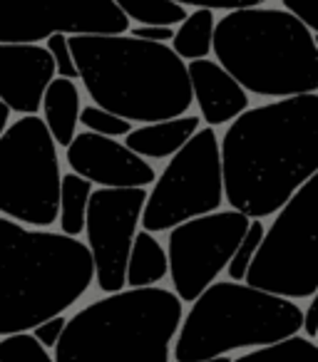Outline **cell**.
Wrapping results in <instances>:
<instances>
[{
    "label": "cell",
    "instance_id": "cell-32",
    "mask_svg": "<svg viewBox=\"0 0 318 362\" xmlns=\"http://www.w3.org/2000/svg\"><path fill=\"white\" fill-rule=\"evenodd\" d=\"M8 119H11V110H8V107L0 102V134L8 129Z\"/></svg>",
    "mask_w": 318,
    "mask_h": 362
},
{
    "label": "cell",
    "instance_id": "cell-20",
    "mask_svg": "<svg viewBox=\"0 0 318 362\" xmlns=\"http://www.w3.org/2000/svg\"><path fill=\"white\" fill-rule=\"evenodd\" d=\"M92 184L85 181L77 174H62L60 181V214H57V221H60V233L62 236L77 238L85 231V218H87V206H90L92 197Z\"/></svg>",
    "mask_w": 318,
    "mask_h": 362
},
{
    "label": "cell",
    "instance_id": "cell-33",
    "mask_svg": "<svg viewBox=\"0 0 318 362\" xmlns=\"http://www.w3.org/2000/svg\"><path fill=\"white\" fill-rule=\"evenodd\" d=\"M202 362H232V360H229V357L224 355V357H212V360H202Z\"/></svg>",
    "mask_w": 318,
    "mask_h": 362
},
{
    "label": "cell",
    "instance_id": "cell-12",
    "mask_svg": "<svg viewBox=\"0 0 318 362\" xmlns=\"http://www.w3.org/2000/svg\"><path fill=\"white\" fill-rule=\"evenodd\" d=\"M147 204L144 189H95L85 218L95 281L107 296L125 291V273Z\"/></svg>",
    "mask_w": 318,
    "mask_h": 362
},
{
    "label": "cell",
    "instance_id": "cell-2",
    "mask_svg": "<svg viewBox=\"0 0 318 362\" xmlns=\"http://www.w3.org/2000/svg\"><path fill=\"white\" fill-rule=\"evenodd\" d=\"M72 60L92 105L132 124L184 117L194 105L187 62L132 35H72Z\"/></svg>",
    "mask_w": 318,
    "mask_h": 362
},
{
    "label": "cell",
    "instance_id": "cell-23",
    "mask_svg": "<svg viewBox=\"0 0 318 362\" xmlns=\"http://www.w3.org/2000/svg\"><path fill=\"white\" fill-rule=\"evenodd\" d=\"M263 233H266V226H263L259 218H251L242 243H239V248L234 251L232 261H229V266H227V276L232 283L246 281V273H249V268H251L254 258H256L259 246H261V241H263Z\"/></svg>",
    "mask_w": 318,
    "mask_h": 362
},
{
    "label": "cell",
    "instance_id": "cell-30",
    "mask_svg": "<svg viewBox=\"0 0 318 362\" xmlns=\"http://www.w3.org/2000/svg\"><path fill=\"white\" fill-rule=\"evenodd\" d=\"M132 37H137V40H144V42H159V45H167V42H172L174 37V28H132L130 30Z\"/></svg>",
    "mask_w": 318,
    "mask_h": 362
},
{
    "label": "cell",
    "instance_id": "cell-28",
    "mask_svg": "<svg viewBox=\"0 0 318 362\" xmlns=\"http://www.w3.org/2000/svg\"><path fill=\"white\" fill-rule=\"evenodd\" d=\"M65 327H67V317L55 315V317H50V320L40 322L38 327H33V337H35L45 350H55L62 332H65Z\"/></svg>",
    "mask_w": 318,
    "mask_h": 362
},
{
    "label": "cell",
    "instance_id": "cell-10",
    "mask_svg": "<svg viewBox=\"0 0 318 362\" xmlns=\"http://www.w3.org/2000/svg\"><path fill=\"white\" fill-rule=\"evenodd\" d=\"M249 223L251 218L229 209L192 218L169 231V278L179 300L194 303L217 283L219 273L227 271L234 251L242 243Z\"/></svg>",
    "mask_w": 318,
    "mask_h": 362
},
{
    "label": "cell",
    "instance_id": "cell-22",
    "mask_svg": "<svg viewBox=\"0 0 318 362\" xmlns=\"http://www.w3.org/2000/svg\"><path fill=\"white\" fill-rule=\"evenodd\" d=\"M232 362H318V342L303 335H293L276 345L244 352Z\"/></svg>",
    "mask_w": 318,
    "mask_h": 362
},
{
    "label": "cell",
    "instance_id": "cell-11",
    "mask_svg": "<svg viewBox=\"0 0 318 362\" xmlns=\"http://www.w3.org/2000/svg\"><path fill=\"white\" fill-rule=\"evenodd\" d=\"M115 0H0V45H40L52 35H125Z\"/></svg>",
    "mask_w": 318,
    "mask_h": 362
},
{
    "label": "cell",
    "instance_id": "cell-17",
    "mask_svg": "<svg viewBox=\"0 0 318 362\" xmlns=\"http://www.w3.org/2000/svg\"><path fill=\"white\" fill-rule=\"evenodd\" d=\"M42 122L57 146H70L80 124V87L75 80L55 77L42 97Z\"/></svg>",
    "mask_w": 318,
    "mask_h": 362
},
{
    "label": "cell",
    "instance_id": "cell-3",
    "mask_svg": "<svg viewBox=\"0 0 318 362\" xmlns=\"http://www.w3.org/2000/svg\"><path fill=\"white\" fill-rule=\"evenodd\" d=\"M92 281L87 243L0 216V337L62 315Z\"/></svg>",
    "mask_w": 318,
    "mask_h": 362
},
{
    "label": "cell",
    "instance_id": "cell-7",
    "mask_svg": "<svg viewBox=\"0 0 318 362\" xmlns=\"http://www.w3.org/2000/svg\"><path fill=\"white\" fill-rule=\"evenodd\" d=\"M60 156L38 115L21 117L0 134V216L47 228L60 214Z\"/></svg>",
    "mask_w": 318,
    "mask_h": 362
},
{
    "label": "cell",
    "instance_id": "cell-9",
    "mask_svg": "<svg viewBox=\"0 0 318 362\" xmlns=\"http://www.w3.org/2000/svg\"><path fill=\"white\" fill-rule=\"evenodd\" d=\"M224 204V174L219 136L202 127L169 159L159 179L147 192L142 228L147 233L172 231L179 223L219 211Z\"/></svg>",
    "mask_w": 318,
    "mask_h": 362
},
{
    "label": "cell",
    "instance_id": "cell-35",
    "mask_svg": "<svg viewBox=\"0 0 318 362\" xmlns=\"http://www.w3.org/2000/svg\"><path fill=\"white\" fill-rule=\"evenodd\" d=\"M316 337H318V335H316Z\"/></svg>",
    "mask_w": 318,
    "mask_h": 362
},
{
    "label": "cell",
    "instance_id": "cell-19",
    "mask_svg": "<svg viewBox=\"0 0 318 362\" xmlns=\"http://www.w3.org/2000/svg\"><path fill=\"white\" fill-rule=\"evenodd\" d=\"M214 28H217V16L212 11L197 8L194 13H189L182 25L174 30L172 37L174 55H179L187 62L207 60V55H212Z\"/></svg>",
    "mask_w": 318,
    "mask_h": 362
},
{
    "label": "cell",
    "instance_id": "cell-25",
    "mask_svg": "<svg viewBox=\"0 0 318 362\" xmlns=\"http://www.w3.org/2000/svg\"><path fill=\"white\" fill-rule=\"evenodd\" d=\"M80 124L85 127L87 132L100 136H110V139H117V136H127L135 127L132 122L122 119V117L112 115L107 110H100L95 105H87L80 110Z\"/></svg>",
    "mask_w": 318,
    "mask_h": 362
},
{
    "label": "cell",
    "instance_id": "cell-14",
    "mask_svg": "<svg viewBox=\"0 0 318 362\" xmlns=\"http://www.w3.org/2000/svg\"><path fill=\"white\" fill-rule=\"evenodd\" d=\"M57 77L45 45H0V102L11 112L33 117Z\"/></svg>",
    "mask_w": 318,
    "mask_h": 362
},
{
    "label": "cell",
    "instance_id": "cell-4",
    "mask_svg": "<svg viewBox=\"0 0 318 362\" xmlns=\"http://www.w3.org/2000/svg\"><path fill=\"white\" fill-rule=\"evenodd\" d=\"M212 52L249 95L286 100L318 92L316 35L283 8L227 13L214 28Z\"/></svg>",
    "mask_w": 318,
    "mask_h": 362
},
{
    "label": "cell",
    "instance_id": "cell-16",
    "mask_svg": "<svg viewBox=\"0 0 318 362\" xmlns=\"http://www.w3.org/2000/svg\"><path fill=\"white\" fill-rule=\"evenodd\" d=\"M202 129L199 115L174 117L167 122L140 124L125 136V146L142 159H172L197 132Z\"/></svg>",
    "mask_w": 318,
    "mask_h": 362
},
{
    "label": "cell",
    "instance_id": "cell-6",
    "mask_svg": "<svg viewBox=\"0 0 318 362\" xmlns=\"http://www.w3.org/2000/svg\"><path fill=\"white\" fill-rule=\"evenodd\" d=\"M303 330V308L296 300L256 291L246 283L219 281L209 286L174 337L177 362H202L237 350H259Z\"/></svg>",
    "mask_w": 318,
    "mask_h": 362
},
{
    "label": "cell",
    "instance_id": "cell-31",
    "mask_svg": "<svg viewBox=\"0 0 318 362\" xmlns=\"http://www.w3.org/2000/svg\"><path fill=\"white\" fill-rule=\"evenodd\" d=\"M316 335H318V291L313 293L311 303H308V308L303 310V337L313 340Z\"/></svg>",
    "mask_w": 318,
    "mask_h": 362
},
{
    "label": "cell",
    "instance_id": "cell-15",
    "mask_svg": "<svg viewBox=\"0 0 318 362\" xmlns=\"http://www.w3.org/2000/svg\"><path fill=\"white\" fill-rule=\"evenodd\" d=\"M189 85L199 115L207 127L232 124L239 115L249 110V92L219 65L217 60H194L187 65Z\"/></svg>",
    "mask_w": 318,
    "mask_h": 362
},
{
    "label": "cell",
    "instance_id": "cell-18",
    "mask_svg": "<svg viewBox=\"0 0 318 362\" xmlns=\"http://www.w3.org/2000/svg\"><path fill=\"white\" fill-rule=\"evenodd\" d=\"M169 276L167 248L157 241L154 233L137 231L132 243L130 261H127L125 286L130 288H157Z\"/></svg>",
    "mask_w": 318,
    "mask_h": 362
},
{
    "label": "cell",
    "instance_id": "cell-8",
    "mask_svg": "<svg viewBox=\"0 0 318 362\" xmlns=\"http://www.w3.org/2000/svg\"><path fill=\"white\" fill-rule=\"evenodd\" d=\"M244 283L288 300L318 291V174L278 209Z\"/></svg>",
    "mask_w": 318,
    "mask_h": 362
},
{
    "label": "cell",
    "instance_id": "cell-26",
    "mask_svg": "<svg viewBox=\"0 0 318 362\" xmlns=\"http://www.w3.org/2000/svg\"><path fill=\"white\" fill-rule=\"evenodd\" d=\"M45 50L52 55V62H55V72L57 77H65V80H75L77 75V67L75 60H72V52H70V42H67V35H52L45 40Z\"/></svg>",
    "mask_w": 318,
    "mask_h": 362
},
{
    "label": "cell",
    "instance_id": "cell-13",
    "mask_svg": "<svg viewBox=\"0 0 318 362\" xmlns=\"http://www.w3.org/2000/svg\"><path fill=\"white\" fill-rule=\"evenodd\" d=\"M72 174L100 189H144L157 181L154 166L125 146V141L82 132L65 149Z\"/></svg>",
    "mask_w": 318,
    "mask_h": 362
},
{
    "label": "cell",
    "instance_id": "cell-27",
    "mask_svg": "<svg viewBox=\"0 0 318 362\" xmlns=\"http://www.w3.org/2000/svg\"><path fill=\"white\" fill-rule=\"evenodd\" d=\"M179 6H192V8H204V11H249V8H263L268 0H174Z\"/></svg>",
    "mask_w": 318,
    "mask_h": 362
},
{
    "label": "cell",
    "instance_id": "cell-1",
    "mask_svg": "<svg viewBox=\"0 0 318 362\" xmlns=\"http://www.w3.org/2000/svg\"><path fill=\"white\" fill-rule=\"evenodd\" d=\"M224 199L249 218H266L318 174V92L249 107L222 141Z\"/></svg>",
    "mask_w": 318,
    "mask_h": 362
},
{
    "label": "cell",
    "instance_id": "cell-21",
    "mask_svg": "<svg viewBox=\"0 0 318 362\" xmlns=\"http://www.w3.org/2000/svg\"><path fill=\"white\" fill-rule=\"evenodd\" d=\"M115 6L127 21L140 23L142 28H179L189 16L174 0H115Z\"/></svg>",
    "mask_w": 318,
    "mask_h": 362
},
{
    "label": "cell",
    "instance_id": "cell-5",
    "mask_svg": "<svg viewBox=\"0 0 318 362\" xmlns=\"http://www.w3.org/2000/svg\"><path fill=\"white\" fill-rule=\"evenodd\" d=\"M182 317L167 288L112 293L67 317L55 362H169Z\"/></svg>",
    "mask_w": 318,
    "mask_h": 362
},
{
    "label": "cell",
    "instance_id": "cell-24",
    "mask_svg": "<svg viewBox=\"0 0 318 362\" xmlns=\"http://www.w3.org/2000/svg\"><path fill=\"white\" fill-rule=\"evenodd\" d=\"M0 362H55V357H50L33 332H16L0 337Z\"/></svg>",
    "mask_w": 318,
    "mask_h": 362
},
{
    "label": "cell",
    "instance_id": "cell-34",
    "mask_svg": "<svg viewBox=\"0 0 318 362\" xmlns=\"http://www.w3.org/2000/svg\"><path fill=\"white\" fill-rule=\"evenodd\" d=\"M316 45H318V35H316Z\"/></svg>",
    "mask_w": 318,
    "mask_h": 362
},
{
    "label": "cell",
    "instance_id": "cell-29",
    "mask_svg": "<svg viewBox=\"0 0 318 362\" xmlns=\"http://www.w3.org/2000/svg\"><path fill=\"white\" fill-rule=\"evenodd\" d=\"M283 11L296 16L313 35H318V0H281Z\"/></svg>",
    "mask_w": 318,
    "mask_h": 362
}]
</instances>
